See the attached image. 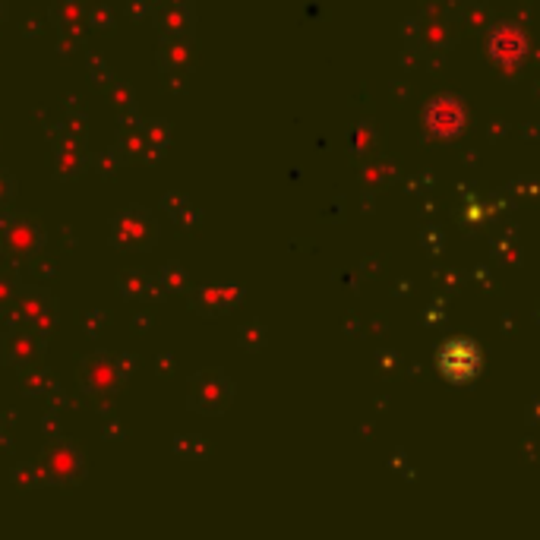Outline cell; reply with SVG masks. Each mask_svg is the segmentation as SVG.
<instances>
[{
	"label": "cell",
	"mask_w": 540,
	"mask_h": 540,
	"mask_svg": "<svg viewBox=\"0 0 540 540\" xmlns=\"http://www.w3.org/2000/svg\"><path fill=\"white\" fill-rule=\"evenodd\" d=\"M42 474L51 484H76V480H83L86 468H83V455H79L73 446L67 443H54L51 449H45V458H42Z\"/></svg>",
	"instance_id": "cell-1"
},
{
	"label": "cell",
	"mask_w": 540,
	"mask_h": 540,
	"mask_svg": "<svg viewBox=\"0 0 540 540\" xmlns=\"http://www.w3.org/2000/svg\"><path fill=\"white\" fill-rule=\"evenodd\" d=\"M477 367H480V354L471 342H449L439 351V373L449 383H468V379H474Z\"/></svg>",
	"instance_id": "cell-2"
},
{
	"label": "cell",
	"mask_w": 540,
	"mask_h": 540,
	"mask_svg": "<svg viewBox=\"0 0 540 540\" xmlns=\"http://www.w3.org/2000/svg\"><path fill=\"white\" fill-rule=\"evenodd\" d=\"M124 360H117L111 354H95L86 360V386L89 392H111L120 379L130 373V367H120Z\"/></svg>",
	"instance_id": "cell-3"
},
{
	"label": "cell",
	"mask_w": 540,
	"mask_h": 540,
	"mask_svg": "<svg viewBox=\"0 0 540 540\" xmlns=\"http://www.w3.org/2000/svg\"><path fill=\"white\" fill-rule=\"evenodd\" d=\"M10 310H16L19 319H26V323H35V326H42V329H48L57 319L54 316L57 307H54V300L45 291H16Z\"/></svg>",
	"instance_id": "cell-4"
},
{
	"label": "cell",
	"mask_w": 540,
	"mask_h": 540,
	"mask_svg": "<svg viewBox=\"0 0 540 540\" xmlns=\"http://www.w3.org/2000/svg\"><path fill=\"white\" fill-rule=\"evenodd\" d=\"M38 244H42V231H38L26 218H16L4 228V250L10 256H29Z\"/></svg>",
	"instance_id": "cell-5"
}]
</instances>
